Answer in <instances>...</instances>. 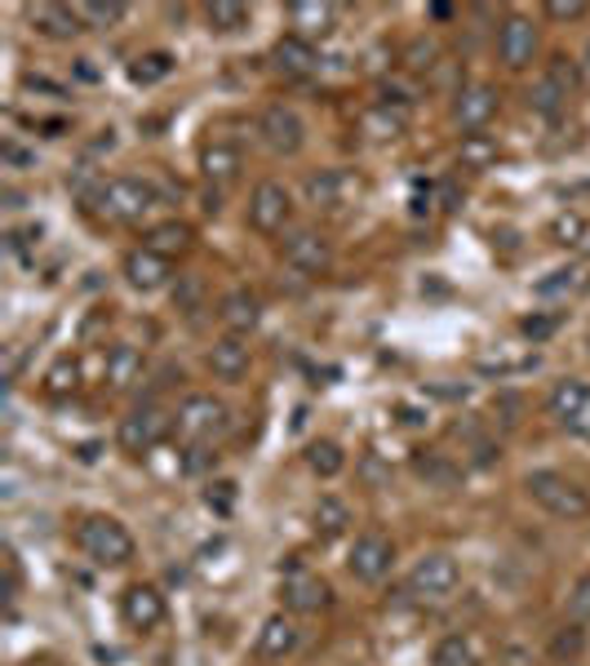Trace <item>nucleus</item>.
<instances>
[{"instance_id":"obj_1","label":"nucleus","mask_w":590,"mask_h":666,"mask_svg":"<svg viewBox=\"0 0 590 666\" xmlns=\"http://www.w3.org/2000/svg\"><path fill=\"white\" fill-rule=\"evenodd\" d=\"M76 546L89 555L93 565L102 569H121L134 560V533L115 520V515H85L80 529H76Z\"/></svg>"},{"instance_id":"obj_2","label":"nucleus","mask_w":590,"mask_h":666,"mask_svg":"<svg viewBox=\"0 0 590 666\" xmlns=\"http://www.w3.org/2000/svg\"><path fill=\"white\" fill-rule=\"evenodd\" d=\"M524 489L555 520H586L590 515V493L581 485H572L568 476H559V471H528Z\"/></svg>"},{"instance_id":"obj_3","label":"nucleus","mask_w":590,"mask_h":666,"mask_svg":"<svg viewBox=\"0 0 590 666\" xmlns=\"http://www.w3.org/2000/svg\"><path fill=\"white\" fill-rule=\"evenodd\" d=\"M152 204H156V187L147 178H130V174L125 178H107L98 200H93L98 218H107V222H138Z\"/></svg>"},{"instance_id":"obj_4","label":"nucleus","mask_w":590,"mask_h":666,"mask_svg":"<svg viewBox=\"0 0 590 666\" xmlns=\"http://www.w3.org/2000/svg\"><path fill=\"white\" fill-rule=\"evenodd\" d=\"M169 431H174V413L147 400V404L130 409V418H121V431H115V440H121V449H125V454L143 458V454H152V449H156V444H165V440H169Z\"/></svg>"},{"instance_id":"obj_5","label":"nucleus","mask_w":590,"mask_h":666,"mask_svg":"<svg viewBox=\"0 0 590 666\" xmlns=\"http://www.w3.org/2000/svg\"><path fill=\"white\" fill-rule=\"evenodd\" d=\"M457 582H461V574H457L453 555L431 551V555H422V560L413 565V574H409V596L422 600V604H444V600H453Z\"/></svg>"},{"instance_id":"obj_6","label":"nucleus","mask_w":590,"mask_h":666,"mask_svg":"<svg viewBox=\"0 0 590 666\" xmlns=\"http://www.w3.org/2000/svg\"><path fill=\"white\" fill-rule=\"evenodd\" d=\"M226 404L218 400V396H209V391H196V396H187L182 404H178V413H174V426H178V435L182 440H191V444H209L213 435H222L226 431Z\"/></svg>"},{"instance_id":"obj_7","label":"nucleus","mask_w":590,"mask_h":666,"mask_svg":"<svg viewBox=\"0 0 590 666\" xmlns=\"http://www.w3.org/2000/svg\"><path fill=\"white\" fill-rule=\"evenodd\" d=\"M258 138L271 156H298L307 147V121L289 102H271L258 116Z\"/></svg>"},{"instance_id":"obj_8","label":"nucleus","mask_w":590,"mask_h":666,"mask_svg":"<svg viewBox=\"0 0 590 666\" xmlns=\"http://www.w3.org/2000/svg\"><path fill=\"white\" fill-rule=\"evenodd\" d=\"M546 409H550V418H555L564 431H572L577 440L590 444V382H581V378L555 382L550 396H546Z\"/></svg>"},{"instance_id":"obj_9","label":"nucleus","mask_w":590,"mask_h":666,"mask_svg":"<svg viewBox=\"0 0 590 666\" xmlns=\"http://www.w3.org/2000/svg\"><path fill=\"white\" fill-rule=\"evenodd\" d=\"M391 565H396V546H391L387 533L369 529V533H360L356 542H350L346 569H350V578H356V582H382L391 574Z\"/></svg>"},{"instance_id":"obj_10","label":"nucleus","mask_w":590,"mask_h":666,"mask_svg":"<svg viewBox=\"0 0 590 666\" xmlns=\"http://www.w3.org/2000/svg\"><path fill=\"white\" fill-rule=\"evenodd\" d=\"M289 213H293V196H289L285 182L267 178V182L254 187V196H249V227H254V232H263V236L285 232Z\"/></svg>"},{"instance_id":"obj_11","label":"nucleus","mask_w":590,"mask_h":666,"mask_svg":"<svg viewBox=\"0 0 590 666\" xmlns=\"http://www.w3.org/2000/svg\"><path fill=\"white\" fill-rule=\"evenodd\" d=\"M498 116V89L485 80H470L453 98V125L461 134H485V125Z\"/></svg>"},{"instance_id":"obj_12","label":"nucleus","mask_w":590,"mask_h":666,"mask_svg":"<svg viewBox=\"0 0 590 666\" xmlns=\"http://www.w3.org/2000/svg\"><path fill=\"white\" fill-rule=\"evenodd\" d=\"M280 600H285V609H289L293 618H307V613L329 609L333 591H329V582H324L320 574H311V569H302V565H289V574H285V582H280Z\"/></svg>"},{"instance_id":"obj_13","label":"nucleus","mask_w":590,"mask_h":666,"mask_svg":"<svg viewBox=\"0 0 590 666\" xmlns=\"http://www.w3.org/2000/svg\"><path fill=\"white\" fill-rule=\"evenodd\" d=\"M285 263L302 276H324L333 267V245L315 227H298V232L285 236Z\"/></svg>"},{"instance_id":"obj_14","label":"nucleus","mask_w":590,"mask_h":666,"mask_svg":"<svg viewBox=\"0 0 590 666\" xmlns=\"http://www.w3.org/2000/svg\"><path fill=\"white\" fill-rule=\"evenodd\" d=\"M121 618H125L130 631H156V626L169 618V604H165L160 587L134 582V587H125V596H121Z\"/></svg>"},{"instance_id":"obj_15","label":"nucleus","mask_w":590,"mask_h":666,"mask_svg":"<svg viewBox=\"0 0 590 666\" xmlns=\"http://www.w3.org/2000/svg\"><path fill=\"white\" fill-rule=\"evenodd\" d=\"M498 54H502V63H506L511 71L528 67L533 54H537V27H533V19L511 14V19L498 27Z\"/></svg>"},{"instance_id":"obj_16","label":"nucleus","mask_w":590,"mask_h":666,"mask_svg":"<svg viewBox=\"0 0 590 666\" xmlns=\"http://www.w3.org/2000/svg\"><path fill=\"white\" fill-rule=\"evenodd\" d=\"M218 320H222V329H226V333H235V338H245V333H254V329H258V320H263V302H258V293H249V289H231V293L222 298V307H218Z\"/></svg>"},{"instance_id":"obj_17","label":"nucleus","mask_w":590,"mask_h":666,"mask_svg":"<svg viewBox=\"0 0 590 666\" xmlns=\"http://www.w3.org/2000/svg\"><path fill=\"white\" fill-rule=\"evenodd\" d=\"M209 369L218 382H241L249 374V343L235 338V333H222V338L209 347Z\"/></svg>"},{"instance_id":"obj_18","label":"nucleus","mask_w":590,"mask_h":666,"mask_svg":"<svg viewBox=\"0 0 590 666\" xmlns=\"http://www.w3.org/2000/svg\"><path fill=\"white\" fill-rule=\"evenodd\" d=\"M289 23H293V36H302V41L329 36L337 27V5H329V0H293Z\"/></svg>"},{"instance_id":"obj_19","label":"nucleus","mask_w":590,"mask_h":666,"mask_svg":"<svg viewBox=\"0 0 590 666\" xmlns=\"http://www.w3.org/2000/svg\"><path fill=\"white\" fill-rule=\"evenodd\" d=\"M169 276H174L169 258H160V254H152V249H134V254H125V280H130L138 293H156V289H165V285H169Z\"/></svg>"},{"instance_id":"obj_20","label":"nucleus","mask_w":590,"mask_h":666,"mask_svg":"<svg viewBox=\"0 0 590 666\" xmlns=\"http://www.w3.org/2000/svg\"><path fill=\"white\" fill-rule=\"evenodd\" d=\"M271 63H276V71H280V76H293V80H302V76H311V71L320 67L315 45H311V41H302V36H293V32L276 41Z\"/></svg>"},{"instance_id":"obj_21","label":"nucleus","mask_w":590,"mask_h":666,"mask_svg":"<svg viewBox=\"0 0 590 666\" xmlns=\"http://www.w3.org/2000/svg\"><path fill=\"white\" fill-rule=\"evenodd\" d=\"M241 169H245L241 147H231V143H209V147L200 152V174H204V182H213V187H231L235 178H241Z\"/></svg>"},{"instance_id":"obj_22","label":"nucleus","mask_w":590,"mask_h":666,"mask_svg":"<svg viewBox=\"0 0 590 666\" xmlns=\"http://www.w3.org/2000/svg\"><path fill=\"white\" fill-rule=\"evenodd\" d=\"M404 130H409V107H400V102H374L360 116V134H369L374 143L400 138Z\"/></svg>"},{"instance_id":"obj_23","label":"nucleus","mask_w":590,"mask_h":666,"mask_svg":"<svg viewBox=\"0 0 590 666\" xmlns=\"http://www.w3.org/2000/svg\"><path fill=\"white\" fill-rule=\"evenodd\" d=\"M293 648H298V622H293V613L267 618L263 631H258V653H263L267 662H285Z\"/></svg>"},{"instance_id":"obj_24","label":"nucleus","mask_w":590,"mask_h":666,"mask_svg":"<svg viewBox=\"0 0 590 666\" xmlns=\"http://www.w3.org/2000/svg\"><path fill=\"white\" fill-rule=\"evenodd\" d=\"M102 378L111 391H130L138 378H143V352L130 347V343H115L107 352V365H102Z\"/></svg>"},{"instance_id":"obj_25","label":"nucleus","mask_w":590,"mask_h":666,"mask_svg":"<svg viewBox=\"0 0 590 666\" xmlns=\"http://www.w3.org/2000/svg\"><path fill=\"white\" fill-rule=\"evenodd\" d=\"M32 27L45 41H71V36L85 32V23L76 19V5H36L32 10Z\"/></svg>"},{"instance_id":"obj_26","label":"nucleus","mask_w":590,"mask_h":666,"mask_svg":"<svg viewBox=\"0 0 590 666\" xmlns=\"http://www.w3.org/2000/svg\"><path fill=\"white\" fill-rule=\"evenodd\" d=\"M346 187H350V178L342 169H320V174H307V182H302V191L315 209H337Z\"/></svg>"},{"instance_id":"obj_27","label":"nucleus","mask_w":590,"mask_h":666,"mask_svg":"<svg viewBox=\"0 0 590 666\" xmlns=\"http://www.w3.org/2000/svg\"><path fill=\"white\" fill-rule=\"evenodd\" d=\"M311 529H315V537H320V542L342 537V533L350 529V507H346L342 498L324 493V498L315 502V511H311Z\"/></svg>"},{"instance_id":"obj_28","label":"nucleus","mask_w":590,"mask_h":666,"mask_svg":"<svg viewBox=\"0 0 590 666\" xmlns=\"http://www.w3.org/2000/svg\"><path fill=\"white\" fill-rule=\"evenodd\" d=\"M528 107L537 111L542 121H559L564 107H568V89H564L555 76H542V80L528 89Z\"/></svg>"},{"instance_id":"obj_29","label":"nucleus","mask_w":590,"mask_h":666,"mask_svg":"<svg viewBox=\"0 0 590 666\" xmlns=\"http://www.w3.org/2000/svg\"><path fill=\"white\" fill-rule=\"evenodd\" d=\"M191 245V227L187 222H160V227H152L147 236H143V249H152V254H160V258H174V254H182Z\"/></svg>"},{"instance_id":"obj_30","label":"nucleus","mask_w":590,"mask_h":666,"mask_svg":"<svg viewBox=\"0 0 590 666\" xmlns=\"http://www.w3.org/2000/svg\"><path fill=\"white\" fill-rule=\"evenodd\" d=\"M204 23H209V32L231 36V32L249 27V5H241V0H213V5H204Z\"/></svg>"},{"instance_id":"obj_31","label":"nucleus","mask_w":590,"mask_h":666,"mask_svg":"<svg viewBox=\"0 0 590 666\" xmlns=\"http://www.w3.org/2000/svg\"><path fill=\"white\" fill-rule=\"evenodd\" d=\"M76 19L85 23V32H107V27H115L125 19V5L121 0H80Z\"/></svg>"},{"instance_id":"obj_32","label":"nucleus","mask_w":590,"mask_h":666,"mask_svg":"<svg viewBox=\"0 0 590 666\" xmlns=\"http://www.w3.org/2000/svg\"><path fill=\"white\" fill-rule=\"evenodd\" d=\"M431 666H480V653L466 635H444L431 648Z\"/></svg>"},{"instance_id":"obj_33","label":"nucleus","mask_w":590,"mask_h":666,"mask_svg":"<svg viewBox=\"0 0 590 666\" xmlns=\"http://www.w3.org/2000/svg\"><path fill=\"white\" fill-rule=\"evenodd\" d=\"M413 471H418L431 489H457V480H461V471H457L444 454H418V458H413Z\"/></svg>"},{"instance_id":"obj_34","label":"nucleus","mask_w":590,"mask_h":666,"mask_svg":"<svg viewBox=\"0 0 590 666\" xmlns=\"http://www.w3.org/2000/svg\"><path fill=\"white\" fill-rule=\"evenodd\" d=\"M307 467H311L320 480H333V476H342L346 454L337 449L333 440H311V444H307Z\"/></svg>"},{"instance_id":"obj_35","label":"nucleus","mask_w":590,"mask_h":666,"mask_svg":"<svg viewBox=\"0 0 590 666\" xmlns=\"http://www.w3.org/2000/svg\"><path fill=\"white\" fill-rule=\"evenodd\" d=\"M461 165L466 169H489L498 160V143L489 134H461V147H457Z\"/></svg>"},{"instance_id":"obj_36","label":"nucleus","mask_w":590,"mask_h":666,"mask_svg":"<svg viewBox=\"0 0 590 666\" xmlns=\"http://www.w3.org/2000/svg\"><path fill=\"white\" fill-rule=\"evenodd\" d=\"M76 387H80V360L58 356V360L49 365V374H45V391H49V396H71Z\"/></svg>"},{"instance_id":"obj_37","label":"nucleus","mask_w":590,"mask_h":666,"mask_svg":"<svg viewBox=\"0 0 590 666\" xmlns=\"http://www.w3.org/2000/svg\"><path fill=\"white\" fill-rule=\"evenodd\" d=\"M169 71H174V58H169V54H143V58L130 63V80H134V85H160Z\"/></svg>"},{"instance_id":"obj_38","label":"nucleus","mask_w":590,"mask_h":666,"mask_svg":"<svg viewBox=\"0 0 590 666\" xmlns=\"http://www.w3.org/2000/svg\"><path fill=\"white\" fill-rule=\"evenodd\" d=\"M102 182H107V178H102L93 165H80V169H71V174H67V191H71L80 204H89V209H93V200H98Z\"/></svg>"},{"instance_id":"obj_39","label":"nucleus","mask_w":590,"mask_h":666,"mask_svg":"<svg viewBox=\"0 0 590 666\" xmlns=\"http://www.w3.org/2000/svg\"><path fill=\"white\" fill-rule=\"evenodd\" d=\"M200 302H204V280H200L196 271L178 276V285H174V307H178V311H187V315H196V311H200Z\"/></svg>"},{"instance_id":"obj_40","label":"nucleus","mask_w":590,"mask_h":666,"mask_svg":"<svg viewBox=\"0 0 590 666\" xmlns=\"http://www.w3.org/2000/svg\"><path fill=\"white\" fill-rule=\"evenodd\" d=\"M581 236H586V218L581 213H559L555 222H550V241L555 245H581Z\"/></svg>"},{"instance_id":"obj_41","label":"nucleus","mask_w":590,"mask_h":666,"mask_svg":"<svg viewBox=\"0 0 590 666\" xmlns=\"http://www.w3.org/2000/svg\"><path fill=\"white\" fill-rule=\"evenodd\" d=\"M586 280H581V271L577 267H564V271H550L546 280H537V293L542 298H559V293H577Z\"/></svg>"},{"instance_id":"obj_42","label":"nucleus","mask_w":590,"mask_h":666,"mask_svg":"<svg viewBox=\"0 0 590 666\" xmlns=\"http://www.w3.org/2000/svg\"><path fill=\"white\" fill-rule=\"evenodd\" d=\"M568 618L581 626V622H590V574H581L577 578V587L568 591Z\"/></svg>"},{"instance_id":"obj_43","label":"nucleus","mask_w":590,"mask_h":666,"mask_svg":"<svg viewBox=\"0 0 590 666\" xmlns=\"http://www.w3.org/2000/svg\"><path fill=\"white\" fill-rule=\"evenodd\" d=\"M435 58H439V45H435V41H426V36H418V41L404 49V63H409L413 71H426V67H435Z\"/></svg>"},{"instance_id":"obj_44","label":"nucleus","mask_w":590,"mask_h":666,"mask_svg":"<svg viewBox=\"0 0 590 666\" xmlns=\"http://www.w3.org/2000/svg\"><path fill=\"white\" fill-rule=\"evenodd\" d=\"M546 76H555V80H559V85H564L568 93H572V89H577V80H581V67H577L572 58H564V54H555V58L546 63Z\"/></svg>"},{"instance_id":"obj_45","label":"nucleus","mask_w":590,"mask_h":666,"mask_svg":"<svg viewBox=\"0 0 590 666\" xmlns=\"http://www.w3.org/2000/svg\"><path fill=\"white\" fill-rule=\"evenodd\" d=\"M586 10L590 5H581V0H546V19H555V23H577V19H586Z\"/></svg>"},{"instance_id":"obj_46","label":"nucleus","mask_w":590,"mask_h":666,"mask_svg":"<svg viewBox=\"0 0 590 666\" xmlns=\"http://www.w3.org/2000/svg\"><path fill=\"white\" fill-rule=\"evenodd\" d=\"M524 338H533V343H546L550 333L559 329V315H524Z\"/></svg>"},{"instance_id":"obj_47","label":"nucleus","mask_w":590,"mask_h":666,"mask_svg":"<svg viewBox=\"0 0 590 666\" xmlns=\"http://www.w3.org/2000/svg\"><path fill=\"white\" fill-rule=\"evenodd\" d=\"M0 156H5V165H10V169H36V152L19 147L14 138H10V143H0Z\"/></svg>"},{"instance_id":"obj_48","label":"nucleus","mask_w":590,"mask_h":666,"mask_svg":"<svg viewBox=\"0 0 590 666\" xmlns=\"http://www.w3.org/2000/svg\"><path fill=\"white\" fill-rule=\"evenodd\" d=\"M204 502H209L218 515H226V511H231V502H235V485H226V480H222V485H209Z\"/></svg>"},{"instance_id":"obj_49","label":"nucleus","mask_w":590,"mask_h":666,"mask_svg":"<svg viewBox=\"0 0 590 666\" xmlns=\"http://www.w3.org/2000/svg\"><path fill=\"white\" fill-rule=\"evenodd\" d=\"M435 196H439V209H444V213H453V209L461 204V196H457V187H453V182H439V187H435Z\"/></svg>"},{"instance_id":"obj_50","label":"nucleus","mask_w":590,"mask_h":666,"mask_svg":"<svg viewBox=\"0 0 590 666\" xmlns=\"http://www.w3.org/2000/svg\"><path fill=\"white\" fill-rule=\"evenodd\" d=\"M426 14H431V19H453V14H457V10H453V5H444V0H439V5H431V10H426Z\"/></svg>"},{"instance_id":"obj_51","label":"nucleus","mask_w":590,"mask_h":666,"mask_svg":"<svg viewBox=\"0 0 590 666\" xmlns=\"http://www.w3.org/2000/svg\"><path fill=\"white\" fill-rule=\"evenodd\" d=\"M581 76L590 80V45H586V54H581Z\"/></svg>"}]
</instances>
